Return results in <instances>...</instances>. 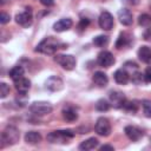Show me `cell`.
<instances>
[{"label": "cell", "instance_id": "cell-1", "mask_svg": "<svg viewBox=\"0 0 151 151\" xmlns=\"http://www.w3.org/2000/svg\"><path fill=\"white\" fill-rule=\"evenodd\" d=\"M65 47H66V45L60 42L58 39L53 38V37H47L38 44L35 51L40 52V53H44V54H53L59 48H65Z\"/></svg>", "mask_w": 151, "mask_h": 151}, {"label": "cell", "instance_id": "cell-2", "mask_svg": "<svg viewBox=\"0 0 151 151\" xmlns=\"http://www.w3.org/2000/svg\"><path fill=\"white\" fill-rule=\"evenodd\" d=\"M76 136V132L73 130H58V131H52L47 134V140L53 144H65L68 143L70 139H72Z\"/></svg>", "mask_w": 151, "mask_h": 151}, {"label": "cell", "instance_id": "cell-3", "mask_svg": "<svg viewBox=\"0 0 151 151\" xmlns=\"http://www.w3.org/2000/svg\"><path fill=\"white\" fill-rule=\"evenodd\" d=\"M19 138H20V133L18 129L14 126H7L1 134V140L5 142L7 145L15 144L17 142H19Z\"/></svg>", "mask_w": 151, "mask_h": 151}, {"label": "cell", "instance_id": "cell-4", "mask_svg": "<svg viewBox=\"0 0 151 151\" xmlns=\"http://www.w3.org/2000/svg\"><path fill=\"white\" fill-rule=\"evenodd\" d=\"M53 110L52 105L47 101H34L29 106V111L35 116H45L51 113Z\"/></svg>", "mask_w": 151, "mask_h": 151}, {"label": "cell", "instance_id": "cell-5", "mask_svg": "<svg viewBox=\"0 0 151 151\" xmlns=\"http://www.w3.org/2000/svg\"><path fill=\"white\" fill-rule=\"evenodd\" d=\"M54 61L67 71H71L76 67V58L71 54H57L54 57Z\"/></svg>", "mask_w": 151, "mask_h": 151}, {"label": "cell", "instance_id": "cell-6", "mask_svg": "<svg viewBox=\"0 0 151 151\" xmlns=\"http://www.w3.org/2000/svg\"><path fill=\"white\" fill-rule=\"evenodd\" d=\"M94 130L96 132L99 134V136H103V137H107L110 133H111V125H110V122L109 119L104 118V117H100L97 119V123L94 125Z\"/></svg>", "mask_w": 151, "mask_h": 151}, {"label": "cell", "instance_id": "cell-7", "mask_svg": "<svg viewBox=\"0 0 151 151\" xmlns=\"http://www.w3.org/2000/svg\"><path fill=\"white\" fill-rule=\"evenodd\" d=\"M15 21L18 25L22 26V27H29L32 25L33 21V17H32V9L31 7H27L26 11L19 13L15 15Z\"/></svg>", "mask_w": 151, "mask_h": 151}, {"label": "cell", "instance_id": "cell-8", "mask_svg": "<svg viewBox=\"0 0 151 151\" xmlns=\"http://www.w3.org/2000/svg\"><path fill=\"white\" fill-rule=\"evenodd\" d=\"M45 87H46V90H48L51 92H58L64 87V81L61 78H59L57 76H51L45 81Z\"/></svg>", "mask_w": 151, "mask_h": 151}, {"label": "cell", "instance_id": "cell-9", "mask_svg": "<svg viewBox=\"0 0 151 151\" xmlns=\"http://www.w3.org/2000/svg\"><path fill=\"white\" fill-rule=\"evenodd\" d=\"M109 99H110V104L116 109L123 107L125 101H126V98H125L124 93L120 92V91H111L110 96H109Z\"/></svg>", "mask_w": 151, "mask_h": 151}, {"label": "cell", "instance_id": "cell-10", "mask_svg": "<svg viewBox=\"0 0 151 151\" xmlns=\"http://www.w3.org/2000/svg\"><path fill=\"white\" fill-rule=\"evenodd\" d=\"M97 61L103 67H110V66H112L114 64L116 60H114V57H113V54L111 52H109V51H101L98 54V57H97Z\"/></svg>", "mask_w": 151, "mask_h": 151}, {"label": "cell", "instance_id": "cell-11", "mask_svg": "<svg viewBox=\"0 0 151 151\" xmlns=\"http://www.w3.org/2000/svg\"><path fill=\"white\" fill-rule=\"evenodd\" d=\"M98 24H99V27L101 29L110 31L113 27V17H112V14L109 13V12H103L99 15Z\"/></svg>", "mask_w": 151, "mask_h": 151}, {"label": "cell", "instance_id": "cell-12", "mask_svg": "<svg viewBox=\"0 0 151 151\" xmlns=\"http://www.w3.org/2000/svg\"><path fill=\"white\" fill-rule=\"evenodd\" d=\"M125 134L127 136V138L132 142H138L143 136H144V132L137 127V126H132V125H129L125 127Z\"/></svg>", "mask_w": 151, "mask_h": 151}, {"label": "cell", "instance_id": "cell-13", "mask_svg": "<svg viewBox=\"0 0 151 151\" xmlns=\"http://www.w3.org/2000/svg\"><path fill=\"white\" fill-rule=\"evenodd\" d=\"M14 85H15V88L19 92V94H26L28 92V90L31 88V80L25 77H21L20 79L14 81Z\"/></svg>", "mask_w": 151, "mask_h": 151}, {"label": "cell", "instance_id": "cell-14", "mask_svg": "<svg viewBox=\"0 0 151 151\" xmlns=\"http://www.w3.org/2000/svg\"><path fill=\"white\" fill-rule=\"evenodd\" d=\"M72 25H73L72 19H70V18H63V19L58 20L57 22H54L53 29L55 32H59L60 33V32H65V31L70 29L72 27Z\"/></svg>", "mask_w": 151, "mask_h": 151}, {"label": "cell", "instance_id": "cell-15", "mask_svg": "<svg viewBox=\"0 0 151 151\" xmlns=\"http://www.w3.org/2000/svg\"><path fill=\"white\" fill-rule=\"evenodd\" d=\"M118 19H119L120 24H123L124 26H130L133 21L132 14H131L130 9H127V8H122L118 11Z\"/></svg>", "mask_w": 151, "mask_h": 151}, {"label": "cell", "instance_id": "cell-16", "mask_svg": "<svg viewBox=\"0 0 151 151\" xmlns=\"http://www.w3.org/2000/svg\"><path fill=\"white\" fill-rule=\"evenodd\" d=\"M113 77H114L116 83H117V84H120V85H125V84L129 81V79H130V74L127 73V71H126L125 68H119V70H117V71L114 72Z\"/></svg>", "mask_w": 151, "mask_h": 151}, {"label": "cell", "instance_id": "cell-17", "mask_svg": "<svg viewBox=\"0 0 151 151\" xmlns=\"http://www.w3.org/2000/svg\"><path fill=\"white\" fill-rule=\"evenodd\" d=\"M92 79H93V83H94L97 86H99V87H105V86L107 85V83H109L107 76H106L104 72H101V71L94 72Z\"/></svg>", "mask_w": 151, "mask_h": 151}, {"label": "cell", "instance_id": "cell-18", "mask_svg": "<svg viewBox=\"0 0 151 151\" xmlns=\"http://www.w3.org/2000/svg\"><path fill=\"white\" fill-rule=\"evenodd\" d=\"M138 58L143 63L150 64L151 63V48L149 46H140L138 50Z\"/></svg>", "mask_w": 151, "mask_h": 151}, {"label": "cell", "instance_id": "cell-19", "mask_svg": "<svg viewBox=\"0 0 151 151\" xmlns=\"http://www.w3.org/2000/svg\"><path fill=\"white\" fill-rule=\"evenodd\" d=\"M63 117L67 122H74L78 119V112L73 106H67L63 110Z\"/></svg>", "mask_w": 151, "mask_h": 151}, {"label": "cell", "instance_id": "cell-20", "mask_svg": "<svg viewBox=\"0 0 151 151\" xmlns=\"http://www.w3.org/2000/svg\"><path fill=\"white\" fill-rule=\"evenodd\" d=\"M98 145H99V140H98L97 138L92 137V138H88V139L84 140V142L79 145V149L83 150V151H88V150L96 149Z\"/></svg>", "mask_w": 151, "mask_h": 151}, {"label": "cell", "instance_id": "cell-21", "mask_svg": "<svg viewBox=\"0 0 151 151\" xmlns=\"http://www.w3.org/2000/svg\"><path fill=\"white\" fill-rule=\"evenodd\" d=\"M130 44H131V37L127 33L123 32V33L119 34V37H118V39L116 41V47L118 50H120V48H123L125 46H129Z\"/></svg>", "mask_w": 151, "mask_h": 151}, {"label": "cell", "instance_id": "cell-22", "mask_svg": "<svg viewBox=\"0 0 151 151\" xmlns=\"http://www.w3.org/2000/svg\"><path fill=\"white\" fill-rule=\"evenodd\" d=\"M40 140H41V134L37 131H28L25 134V142L27 144L34 145V144H38Z\"/></svg>", "mask_w": 151, "mask_h": 151}, {"label": "cell", "instance_id": "cell-23", "mask_svg": "<svg viewBox=\"0 0 151 151\" xmlns=\"http://www.w3.org/2000/svg\"><path fill=\"white\" fill-rule=\"evenodd\" d=\"M24 68L21 67V66H19V65H17V66H13L11 70H9V72H8V76H9V78L12 79V80H18V79H20L21 77H24Z\"/></svg>", "mask_w": 151, "mask_h": 151}, {"label": "cell", "instance_id": "cell-24", "mask_svg": "<svg viewBox=\"0 0 151 151\" xmlns=\"http://www.w3.org/2000/svg\"><path fill=\"white\" fill-rule=\"evenodd\" d=\"M92 42L98 47H104L109 44V37L107 35H97L93 38Z\"/></svg>", "mask_w": 151, "mask_h": 151}, {"label": "cell", "instance_id": "cell-25", "mask_svg": "<svg viewBox=\"0 0 151 151\" xmlns=\"http://www.w3.org/2000/svg\"><path fill=\"white\" fill-rule=\"evenodd\" d=\"M110 103L106 100V99H99L97 103H96V109L100 112H105L110 109Z\"/></svg>", "mask_w": 151, "mask_h": 151}, {"label": "cell", "instance_id": "cell-26", "mask_svg": "<svg viewBox=\"0 0 151 151\" xmlns=\"http://www.w3.org/2000/svg\"><path fill=\"white\" fill-rule=\"evenodd\" d=\"M138 24L143 27H149L151 25V17L149 14H140L138 18Z\"/></svg>", "mask_w": 151, "mask_h": 151}, {"label": "cell", "instance_id": "cell-27", "mask_svg": "<svg viewBox=\"0 0 151 151\" xmlns=\"http://www.w3.org/2000/svg\"><path fill=\"white\" fill-rule=\"evenodd\" d=\"M142 106H143L144 116H145V117H147V118H151V100H149V99L143 100Z\"/></svg>", "mask_w": 151, "mask_h": 151}, {"label": "cell", "instance_id": "cell-28", "mask_svg": "<svg viewBox=\"0 0 151 151\" xmlns=\"http://www.w3.org/2000/svg\"><path fill=\"white\" fill-rule=\"evenodd\" d=\"M123 107H124L126 111L134 113V112L137 111V109H138V104H137V101H134V100H132V101H125V104H124Z\"/></svg>", "mask_w": 151, "mask_h": 151}, {"label": "cell", "instance_id": "cell-29", "mask_svg": "<svg viewBox=\"0 0 151 151\" xmlns=\"http://www.w3.org/2000/svg\"><path fill=\"white\" fill-rule=\"evenodd\" d=\"M131 80H132L133 84L139 85V84H142V83L145 80V78H144V74H142L140 72H134V73H132Z\"/></svg>", "mask_w": 151, "mask_h": 151}, {"label": "cell", "instance_id": "cell-30", "mask_svg": "<svg viewBox=\"0 0 151 151\" xmlns=\"http://www.w3.org/2000/svg\"><path fill=\"white\" fill-rule=\"evenodd\" d=\"M9 94V86L6 83H0V98H6Z\"/></svg>", "mask_w": 151, "mask_h": 151}, {"label": "cell", "instance_id": "cell-31", "mask_svg": "<svg viewBox=\"0 0 151 151\" xmlns=\"http://www.w3.org/2000/svg\"><path fill=\"white\" fill-rule=\"evenodd\" d=\"M9 20H11L9 14H7V13H5V12H1V14H0V24H1V25H5V24H7Z\"/></svg>", "mask_w": 151, "mask_h": 151}, {"label": "cell", "instance_id": "cell-32", "mask_svg": "<svg viewBox=\"0 0 151 151\" xmlns=\"http://www.w3.org/2000/svg\"><path fill=\"white\" fill-rule=\"evenodd\" d=\"M88 24H90V20L86 19V18H83V19H80V22H79L78 27H79L80 29H85V28L88 26Z\"/></svg>", "mask_w": 151, "mask_h": 151}, {"label": "cell", "instance_id": "cell-33", "mask_svg": "<svg viewBox=\"0 0 151 151\" xmlns=\"http://www.w3.org/2000/svg\"><path fill=\"white\" fill-rule=\"evenodd\" d=\"M137 67H138V65L133 61H126L125 65H124L125 70H137Z\"/></svg>", "mask_w": 151, "mask_h": 151}, {"label": "cell", "instance_id": "cell-34", "mask_svg": "<svg viewBox=\"0 0 151 151\" xmlns=\"http://www.w3.org/2000/svg\"><path fill=\"white\" fill-rule=\"evenodd\" d=\"M144 78H145V81L147 83H151V66L147 67L145 70V73H144Z\"/></svg>", "mask_w": 151, "mask_h": 151}, {"label": "cell", "instance_id": "cell-35", "mask_svg": "<svg viewBox=\"0 0 151 151\" xmlns=\"http://www.w3.org/2000/svg\"><path fill=\"white\" fill-rule=\"evenodd\" d=\"M122 1H123V4H125L127 6H136L139 2V0H122Z\"/></svg>", "mask_w": 151, "mask_h": 151}, {"label": "cell", "instance_id": "cell-36", "mask_svg": "<svg viewBox=\"0 0 151 151\" xmlns=\"http://www.w3.org/2000/svg\"><path fill=\"white\" fill-rule=\"evenodd\" d=\"M143 37H144V39H145V40L151 41V27H149V28H147V29L144 32Z\"/></svg>", "mask_w": 151, "mask_h": 151}, {"label": "cell", "instance_id": "cell-37", "mask_svg": "<svg viewBox=\"0 0 151 151\" xmlns=\"http://www.w3.org/2000/svg\"><path fill=\"white\" fill-rule=\"evenodd\" d=\"M40 2H41L44 6L48 7V6H52V5L54 4V0H40Z\"/></svg>", "mask_w": 151, "mask_h": 151}, {"label": "cell", "instance_id": "cell-38", "mask_svg": "<svg viewBox=\"0 0 151 151\" xmlns=\"http://www.w3.org/2000/svg\"><path fill=\"white\" fill-rule=\"evenodd\" d=\"M100 150H101V151H104V150H114V147H113L112 145H103V146L100 147Z\"/></svg>", "mask_w": 151, "mask_h": 151}, {"label": "cell", "instance_id": "cell-39", "mask_svg": "<svg viewBox=\"0 0 151 151\" xmlns=\"http://www.w3.org/2000/svg\"><path fill=\"white\" fill-rule=\"evenodd\" d=\"M5 2H6V0H1V5H4Z\"/></svg>", "mask_w": 151, "mask_h": 151}]
</instances>
